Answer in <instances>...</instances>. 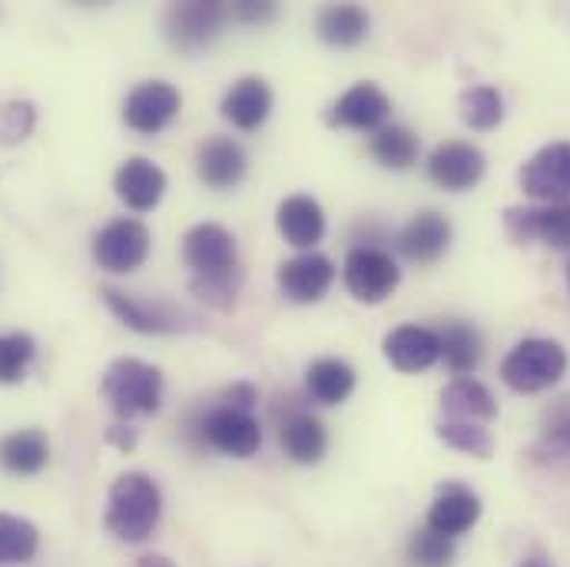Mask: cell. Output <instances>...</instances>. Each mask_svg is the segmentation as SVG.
<instances>
[{"instance_id":"obj_1","label":"cell","mask_w":570,"mask_h":567,"mask_svg":"<svg viewBox=\"0 0 570 567\" xmlns=\"http://www.w3.org/2000/svg\"><path fill=\"white\" fill-rule=\"evenodd\" d=\"M159 518H163V491L149 475L127 471L114 481L104 525L117 541L142 545L156 531Z\"/></svg>"},{"instance_id":"obj_2","label":"cell","mask_w":570,"mask_h":567,"mask_svg":"<svg viewBox=\"0 0 570 567\" xmlns=\"http://www.w3.org/2000/svg\"><path fill=\"white\" fill-rule=\"evenodd\" d=\"M100 392L120 422H134L140 416L159 412L166 379L156 365H149L142 359H117L107 365V372L100 379Z\"/></svg>"},{"instance_id":"obj_3","label":"cell","mask_w":570,"mask_h":567,"mask_svg":"<svg viewBox=\"0 0 570 567\" xmlns=\"http://www.w3.org/2000/svg\"><path fill=\"white\" fill-rule=\"evenodd\" d=\"M568 365V349L561 342H554V339H524L504 355L501 379L518 395H538V392L558 385L564 379Z\"/></svg>"},{"instance_id":"obj_4","label":"cell","mask_w":570,"mask_h":567,"mask_svg":"<svg viewBox=\"0 0 570 567\" xmlns=\"http://www.w3.org/2000/svg\"><path fill=\"white\" fill-rule=\"evenodd\" d=\"M229 20V3L219 0H186L173 3L163 17V33L166 40L183 50V53H199L206 50L226 27Z\"/></svg>"},{"instance_id":"obj_5","label":"cell","mask_w":570,"mask_h":567,"mask_svg":"<svg viewBox=\"0 0 570 567\" xmlns=\"http://www.w3.org/2000/svg\"><path fill=\"white\" fill-rule=\"evenodd\" d=\"M342 280L352 299L365 305H379L399 289L402 270L392 260V253H385L382 246H352L342 266Z\"/></svg>"},{"instance_id":"obj_6","label":"cell","mask_w":570,"mask_h":567,"mask_svg":"<svg viewBox=\"0 0 570 567\" xmlns=\"http://www.w3.org/2000/svg\"><path fill=\"white\" fill-rule=\"evenodd\" d=\"M153 236L140 219L120 216L94 236V263L107 273H137L149 256Z\"/></svg>"},{"instance_id":"obj_7","label":"cell","mask_w":570,"mask_h":567,"mask_svg":"<svg viewBox=\"0 0 570 567\" xmlns=\"http://www.w3.org/2000/svg\"><path fill=\"white\" fill-rule=\"evenodd\" d=\"M183 263L193 270V276H226L239 270V250L236 236L219 223H196L183 236Z\"/></svg>"},{"instance_id":"obj_8","label":"cell","mask_w":570,"mask_h":567,"mask_svg":"<svg viewBox=\"0 0 570 567\" xmlns=\"http://www.w3.org/2000/svg\"><path fill=\"white\" fill-rule=\"evenodd\" d=\"M504 233L518 243H544L551 250H570V206H508L504 209Z\"/></svg>"},{"instance_id":"obj_9","label":"cell","mask_w":570,"mask_h":567,"mask_svg":"<svg viewBox=\"0 0 570 567\" xmlns=\"http://www.w3.org/2000/svg\"><path fill=\"white\" fill-rule=\"evenodd\" d=\"M524 196L541 203H568L570 196V143L558 140L541 146L518 173Z\"/></svg>"},{"instance_id":"obj_10","label":"cell","mask_w":570,"mask_h":567,"mask_svg":"<svg viewBox=\"0 0 570 567\" xmlns=\"http://www.w3.org/2000/svg\"><path fill=\"white\" fill-rule=\"evenodd\" d=\"M199 434L209 448L229 454V458H253L263 444V428L256 422V416L229 409V405H213L203 419H199Z\"/></svg>"},{"instance_id":"obj_11","label":"cell","mask_w":570,"mask_h":567,"mask_svg":"<svg viewBox=\"0 0 570 567\" xmlns=\"http://www.w3.org/2000/svg\"><path fill=\"white\" fill-rule=\"evenodd\" d=\"M392 117V100L389 94L372 84L362 80L355 87H348L325 114V120L338 130H355V134H379L385 127V120Z\"/></svg>"},{"instance_id":"obj_12","label":"cell","mask_w":570,"mask_h":567,"mask_svg":"<svg viewBox=\"0 0 570 567\" xmlns=\"http://www.w3.org/2000/svg\"><path fill=\"white\" fill-rule=\"evenodd\" d=\"M484 169H488L484 153L468 140L438 143L428 156V179L444 193L474 189L484 179Z\"/></svg>"},{"instance_id":"obj_13","label":"cell","mask_w":570,"mask_h":567,"mask_svg":"<svg viewBox=\"0 0 570 567\" xmlns=\"http://www.w3.org/2000/svg\"><path fill=\"white\" fill-rule=\"evenodd\" d=\"M183 110V94L166 84V80H146L140 87L130 90L127 104H124V124L142 134V137H153L159 130H166Z\"/></svg>"},{"instance_id":"obj_14","label":"cell","mask_w":570,"mask_h":567,"mask_svg":"<svg viewBox=\"0 0 570 567\" xmlns=\"http://www.w3.org/2000/svg\"><path fill=\"white\" fill-rule=\"evenodd\" d=\"M100 299L107 302V309L134 332L142 335H166V332H179L183 329V315L176 309H169L166 302H153V299H140L134 292H120L114 285L100 289Z\"/></svg>"},{"instance_id":"obj_15","label":"cell","mask_w":570,"mask_h":567,"mask_svg":"<svg viewBox=\"0 0 570 567\" xmlns=\"http://www.w3.org/2000/svg\"><path fill=\"white\" fill-rule=\"evenodd\" d=\"M481 518V498L468 488V485H458V481H444L428 508V525L434 535L454 541L461 535H468Z\"/></svg>"},{"instance_id":"obj_16","label":"cell","mask_w":570,"mask_h":567,"mask_svg":"<svg viewBox=\"0 0 570 567\" xmlns=\"http://www.w3.org/2000/svg\"><path fill=\"white\" fill-rule=\"evenodd\" d=\"M279 289L285 299L298 302V305H312L318 299H325V292L335 283V263L322 253H298L292 260H285L276 273Z\"/></svg>"},{"instance_id":"obj_17","label":"cell","mask_w":570,"mask_h":567,"mask_svg":"<svg viewBox=\"0 0 570 567\" xmlns=\"http://www.w3.org/2000/svg\"><path fill=\"white\" fill-rule=\"evenodd\" d=\"M382 349H385V359L405 375H419V372H428L434 362H441L438 332L425 329V325H415V322L392 329L385 335Z\"/></svg>"},{"instance_id":"obj_18","label":"cell","mask_w":570,"mask_h":567,"mask_svg":"<svg viewBox=\"0 0 570 567\" xmlns=\"http://www.w3.org/2000/svg\"><path fill=\"white\" fill-rule=\"evenodd\" d=\"M249 169V156L243 143L233 137H209L196 149V173L209 189H233L243 183Z\"/></svg>"},{"instance_id":"obj_19","label":"cell","mask_w":570,"mask_h":567,"mask_svg":"<svg viewBox=\"0 0 570 567\" xmlns=\"http://www.w3.org/2000/svg\"><path fill=\"white\" fill-rule=\"evenodd\" d=\"M219 110H223V120L233 124L236 130L243 134L259 130L273 114V90L263 77H243L226 90Z\"/></svg>"},{"instance_id":"obj_20","label":"cell","mask_w":570,"mask_h":567,"mask_svg":"<svg viewBox=\"0 0 570 567\" xmlns=\"http://www.w3.org/2000/svg\"><path fill=\"white\" fill-rule=\"evenodd\" d=\"M114 189H117V196L127 203V209H134V213H149V209L159 206V199H163V193H166V173H163L153 159H146V156H130V159L117 169Z\"/></svg>"},{"instance_id":"obj_21","label":"cell","mask_w":570,"mask_h":567,"mask_svg":"<svg viewBox=\"0 0 570 567\" xmlns=\"http://www.w3.org/2000/svg\"><path fill=\"white\" fill-rule=\"evenodd\" d=\"M451 246V223L448 216L425 209L419 216L409 219V226L399 233V253L419 266H431L438 263Z\"/></svg>"},{"instance_id":"obj_22","label":"cell","mask_w":570,"mask_h":567,"mask_svg":"<svg viewBox=\"0 0 570 567\" xmlns=\"http://www.w3.org/2000/svg\"><path fill=\"white\" fill-rule=\"evenodd\" d=\"M276 226L288 246L312 253V246L325 236V209L312 196H285L276 209Z\"/></svg>"},{"instance_id":"obj_23","label":"cell","mask_w":570,"mask_h":567,"mask_svg":"<svg viewBox=\"0 0 570 567\" xmlns=\"http://www.w3.org/2000/svg\"><path fill=\"white\" fill-rule=\"evenodd\" d=\"M441 412H444V419H454V422L488 426V422L498 419V399L491 395V389L484 382H478L471 375H461L451 385H444Z\"/></svg>"},{"instance_id":"obj_24","label":"cell","mask_w":570,"mask_h":567,"mask_svg":"<svg viewBox=\"0 0 570 567\" xmlns=\"http://www.w3.org/2000/svg\"><path fill=\"white\" fill-rule=\"evenodd\" d=\"M279 444L295 465H318L328 451V431L312 412H288L279 422Z\"/></svg>"},{"instance_id":"obj_25","label":"cell","mask_w":570,"mask_h":567,"mask_svg":"<svg viewBox=\"0 0 570 567\" xmlns=\"http://www.w3.org/2000/svg\"><path fill=\"white\" fill-rule=\"evenodd\" d=\"M368 23L372 20H368L365 7H358V3H328L315 17V33H318L322 43L348 50V47H358L368 37Z\"/></svg>"},{"instance_id":"obj_26","label":"cell","mask_w":570,"mask_h":567,"mask_svg":"<svg viewBox=\"0 0 570 567\" xmlns=\"http://www.w3.org/2000/svg\"><path fill=\"white\" fill-rule=\"evenodd\" d=\"M50 461V438L40 428H17L0 438V468L7 475H37Z\"/></svg>"},{"instance_id":"obj_27","label":"cell","mask_w":570,"mask_h":567,"mask_svg":"<svg viewBox=\"0 0 570 567\" xmlns=\"http://www.w3.org/2000/svg\"><path fill=\"white\" fill-rule=\"evenodd\" d=\"M355 369L345 359H315L305 372V392L318 405H342L355 392Z\"/></svg>"},{"instance_id":"obj_28","label":"cell","mask_w":570,"mask_h":567,"mask_svg":"<svg viewBox=\"0 0 570 567\" xmlns=\"http://www.w3.org/2000/svg\"><path fill=\"white\" fill-rule=\"evenodd\" d=\"M438 345H441V362L461 379V375H471L478 365H481V355H484V342H481V332L468 322H444L438 329Z\"/></svg>"},{"instance_id":"obj_29","label":"cell","mask_w":570,"mask_h":567,"mask_svg":"<svg viewBox=\"0 0 570 567\" xmlns=\"http://www.w3.org/2000/svg\"><path fill=\"white\" fill-rule=\"evenodd\" d=\"M419 153H422V140L415 130L409 127H399V124H385L379 134H372V156L379 159V166L385 169H412L419 163Z\"/></svg>"},{"instance_id":"obj_30","label":"cell","mask_w":570,"mask_h":567,"mask_svg":"<svg viewBox=\"0 0 570 567\" xmlns=\"http://www.w3.org/2000/svg\"><path fill=\"white\" fill-rule=\"evenodd\" d=\"M40 548V531L20 515L0 511V567L27 565Z\"/></svg>"},{"instance_id":"obj_31","label":"cell","mask_w":570,"mask_h":567,"mask_svg":"<svg viewBox=\"0 0 570 567\" xmlns=\"http://www.w3.org/2000/svg\"><path fill=\"white\" fill-rule=\"evenodd\" d=\"M458 110H461V120L478 130V134H488L494 127H501L504 120V97L488 87V84H478V87H468L458 100Z\"/></svg>"},{"instance_id":"obj_32","label":"cell","mask_w":570,"mask_h":567,"mask_svg":"<svg viewBox=\"0 0 570 567\" xmlns=\"http://www.w3.org/2000/svg\"><path fill=\"white\" fill-rule=\"evenodd\" d=\"M33 359H37L33 335H27V332H3L0 335V385L23 382Z\"/></svg>"},{"instance_id":"obj_33","label":"cell","mask_w":570,"mask_h":567,"mask_svg":"<svg viewBox=\"0 0 570 567\" xmlns=\"http://www.w3.org/2000/svg\"><path fill=\"white\" fill-rule=\"evenodd\" d=\"M438 438L461 451V454H471V458H491L494 451V438L484 426H474V422H454V419H441L438 422Z\"/></svg>"},{"instance_id":"obj_34","label":"cell","mask_w":570,"mask_h":567,"mask_svg":"<svg viewBox=\"0 0 570 567\" xmlns=\"http://www.w3.org/2000/svg\"><path fill=\"white\" fill-rule=\"evenodd\" d=\"M538 454L548 465H570V399H561V405L551 412L544 434H541V444H538Z\"/></svg>"},{"instance_id":"obj_35","label":"cell","mask_w":570,"mask_h":567,"mask_svg":"<svg viewBox=\"0 0 570 567\" xmlns=\"http://www.w3.org/2000/svg\"><path fill=\"white\" fill-rule=\"evenodd\" d=\"M409 561L415 567H451L454 565V541L434 535L431 528H419L409 541Z\"/></svg>"},{"instance_id":"obj_36","label":"cell","mask_w":570,"mask_h":567,"mask_svg":"<svg viewBox=\"0 0 570 567\" xmlns=\"http://www.w3.org/2000/svg\"><path fill=\"white\" fill-rule=\"evenodd\" d=\"M239 270L236 273H226V276H209V280H203V276H193V283L189 289L203 299V302H209L213 309H219V312H229L233 305H236V292H239Z\"/></svg>"},{"instance_id":"obj_37","label":"cell","mask_w":570,"mask_h":567,"mask_svg":"<svg viewBox=\"0 0 570 567\" xmlns=\"http://www.w3.org/2000/svg\"><path fill=\"white\" fill-rule=\"evenodd\" d=\"M33 107L27 100H10L0 107V143H20L27 140V134L33 130Z\"/></svg>"},{"instance_id":"obj_38","label":"cell","mask_w":570,"mask_h":567,"mask_svg":"<svg viewBox=\"0 0 570 567\" xmlns=\"http://www.w3.org/2000/svg\"><path fill=\"white\" fill-rule=\"evenodd\" d=\"M276 13H279V3H273V0H239L229 7V17H236L243 23H269V20H276Z\"/></svg>"},{"instance_id":"obj_39","label":"cell","mask_w":570,"mask_h":567,"mask_svg":"<svg viewBox=\"0 0 570 567\" xmlns=\"http://www.w3.org/2000/svg\"><path fill=\"white\" fill-rule=\"evenodd\" d=\"M223 405H229V409H239V412H256V405H259V392L249 385V382H236V385H229L226 392H223V399H219Z\"/></svg>"},{"instance_id":"obj_40","label":"cell","mask_w":570,"mask_h":567,"mask_svg":"<svg viewBox=\"0 0 570 567\" xmlns=\"http://www.w3.org/2000/svg\"><path fill=\"white\" fill-rule=\"evenodd\" d=\"M107 441H114L117 448L130 451L137 444V428L130 426V422H117V426L107 428Z\"/></svg>"},{"instance_id":"obj_41","label":"cell","mask_w":570,"mask_h":567,"mask_svg":"<svg viewBox=\"0 0 570 567\" xmlns=\"http://www.w3.org/2000/svg\"><path fill=\"white\" fill-rule=\"evenodd\" d=\"M137 567H176L169 558H163V555H146L137 561Z\"/></svg>"},{"instance_id":"obj_42","label":"cell","mask_w":570,"mask_h":567,"mask_svg":"<svg viewBox=\"0 0 570 567\" xmlns=\"http://www.w3.org/2000/svg\"><path fill=\"white\" fill-rule=\"evenodd\" d=\"M521 567H554L551 565V558H544V555H531V558H524Z\"/></svg>"},{"instance_id":"obj_43","label":"cell","mask_w":570,"mask_h":567,"mask_svg":"<svg viewBox=\"0 0 570 567\" xmlns=\"http://www.w3.org/2000/svg\"><path fill=\"white\" fill-rule=\"evenodd\" d=\"M568 289H570V266H568Z\"/></svg>"}]
</instances>
